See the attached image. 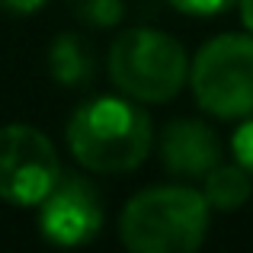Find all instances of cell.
Masks as SVG:
<instances>
[{
  "instance_id": "cell-1",
  "label": "cell",
  "mask_w": 253,
  "mask_h": 253,
  "mask_svg": "<svg viewBox=\"0 0 253 253\" xmlns=\"http://www.w3.org/2000/svg\"><path fill=\"white\" fill-rule=\"evenodd\" d=\"M151 119L122 96H96L77 106L68 122V148L81 167L93 173L138 170L151 154Z\"/></svg>"
},
{
  "instance_id": "cell-2",
  "label": "cell",
  "mask_w": 253,
  "mask_h": 253,
  "mask_svg": "<svg viewBox=\"0 0 253 253\" xmlns=\"http://www.w3.org/2000/svg\"><path fill=\"white\" fill-rule=\"evenodd\" d=\"M209 199L189 186H151L131 196L119 237L131 253H192L209 234Z\"/></svg>"
},
{
  "instance_id": "cell-3",
  "label": "cell",
  "mask_w": 253,
  "mask_h": 253,
  "mask_svg": "<svg viewBox=\"0 0 253 253\" xmlns=\"http://www.w3.org/2000/svg\"><path fill=\"white\" fill-rule=\"evenodd\" d=\"M109 77L125 96L138 103H167L189 81V61L173 36L135 26L112 42Z\"/></svg>"
},
{
  "instance_id": "cell-4",
  "label": "cell",
  "mask_w": 253,
  "mask_h": 253,
  "mask_svg": "<svg viewBox=\"0 0 253 253\" xmlns=\"http://www.w3.org/2000/svg\"><path fill=\"white\" fill-rule=\"evenodd\" d=\"M196 103L218 119L253 116V39L215 36L199 48L189 68Z\"/></svg>"
},
{
  "instance_id": "cell-5",
  "label": "cell",
  "mask_w": 253,
  "mask_h": 253,
  "mask_svg": "<svg viewBox=\"0 0 253 253\" xmlns=\"http://www.w3.org/2000/svg\"><path fill=\"white\" fill-rule=\"evenodd\" d=\"M61 179L58 151L39 128L13 122L0 128V199L10 205H39Z\"/></svg>"
},
{
  "instance_id": "cell-6",
  "label": "cell",
  "mask_w": 253,
  "mask_h": 253,
  "mask_svg": "<svg viewBox=\"0 0 253 253\" xmlns=\"http://www.w3.org/2000/svg\"><path fill=\"white\" fill-rule=\"evenodd\" d=\"M103 228V202L90 179L61 173L51 192L39 202V231L55 247L90 244Z\"/></svg>"
},
{
  "instance_id": "cell-7",
  "label": "cell",
  "mask_w": 253,
  "mask_h": 253,
  "mask_svg": "<svg viewBox=\"0 0 253 253\" xmlns=\"http://www.w3.org/2000/svg\"><path fill=\"white\" fill-rule=\"evenodd\" d=\"M164 170L183 179H199L221 164V141L199 119H173L161 131Z\"/></svg>"
},
{
  "instance_id": "cell-8",
  "label": "cell",
  "mask_w": 253,
  "mask_h": 253,
  "mask_svg": "<svg viewBox=\"0 0 253 253\" xmlns=\"http://www.w3.org/2000/svg\"><path fill=\"white\" fill-rule=\"evenodd\" d=\"M48 71L61 86H84L93 81L90 42L77 32H61L48 45Z\"/></svg>"
},
{
  "instance_id": "cell-9",
  "label": "cell",
  "mask_w": 253,
  "mask_h": 253,
  "mask_svg": "<svg viewBox=\"0 0 253 253\" xmlns=\"http://www.w3.org/2000/svg\"><path fill=\"white\" fill-rule=\"evenodd\" d=\"M205 199L218 211H237L250 202L253 179L241 164H218L205 173Z\"/></svg>"
},
{
  "instance_id": "cell-10",
  "label": "cell",
  "mask_w": 253,
  "mask_h": 253,
  "mask_svg": "<svg viewBox=\"0 0 253 253\" xmlns=\"http://www.w3.org/2000/svg\"><path fill=\"white\" fill-rule=\"evenodd\" d=\"M74 19H81L84 26L93 29H112L116 23H122L125 3L122 0H68Z\"/></svg>"
},
{
  "instance_id": "cell-11",
  "label": "cell",
  "mask_w": 253,
  "mask_h": 253,
  "mask_svg": "<svg viewBox=\"0 0 253 253\" xmlns=\"http://www.w3.org/2000/svg\"><path fill=\"white\" fill-rule=\"evenodd\" d=\"M231 151H234L237 164L253 176V119H247V122L234 131V138H231Z\"/></svg>"
},
{
  "instance_id": "cell-12",
  "label": "cell",
  "mask_w": 253,
  "mask_h": 253,
  "mask_svg": "<svg viewBox=\"0 0 253 253\" xmlns=\"http://www.w3.org/2000/svg\"><path fill=\"white\" fill-rule=\"evenodd\" d=\"M173 10L189 13V16H215V13H224L237 3V0H167Z\"/></svg>"
},
{
  "instance_id": "cell-13",
  "label": "cell",
  "mask_w": 253,
  "mask_h": 253,
  "mask_svg": "<svg viewBox=\"0 0 253 253\" xmlns=\"http://www.w3.org/2000/svg\"><path fill=\"white\" fill-rule=\"evenodd\" d=\"M48 0H0V10L6 13H16V16H29V13L42 10Z\"/></svg>"
},
{
  "instance_id": "cell-14",
  "label": "cell",
  "mask_w": 253,
  "mask_h": 253,
  "mask_svg": "<svg viewBox=\"0 0 253 253\" xmlns=\"http://www.w3.org/2000/svg\"><path fill=\"white\" fill-rule=\"evenodd\" d=\"M241 3V19H244V26L253 32V0H237Z\"/></svg>"
}]
</instances>
